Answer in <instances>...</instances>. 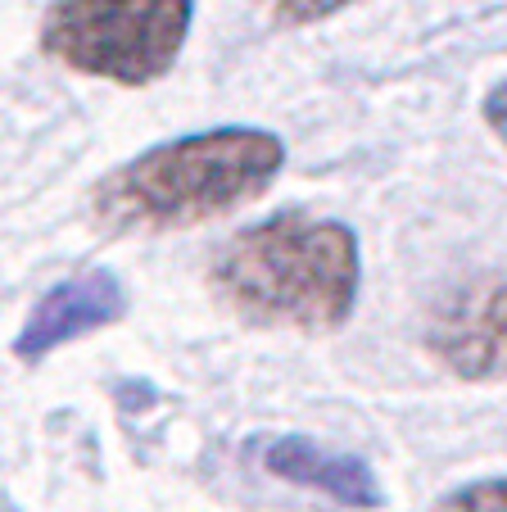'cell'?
I'll return each mask as SVG.
<instances>
[{
  "label": "cell",
  "mask_w": 507,
  "mask_h": 512,
  "mask_svg": "<svg viewBox=\"0 0 507 512\" xmlns=\"http://www.w3.org/2000/svg\"><path fill=\"white\" fill-rule=\"evenodd\" d=\"M218 300L254 327L335 331L358 309L363 254L340 218L281 209L218 250L209 272Z\"/></svg>",
  "instance_id": "6da1fadb"
},
{
  "label": "cell",
  "mask_w": 507,
  "mask_h": 512,
  "mask_svg": "<svg viewBox=\"0 0 507 512\" xmlns=\"http://www.w3.org/2000/svg\"><path fill=\"white\" fill-rule=\"evenodd\" d=\"M286 168V141L268 127H209L150 145L91 195L100 223L118 232L200 227L259 200Z\"/></svg>",
  "instance_id": "7a4b0ae2"
},
{
  "label": "cell",
  "mask_w": 507,
  "mask_h": 512,
  "mask_svg": "<svg viewBox=\"0 0 507 512\" xmlns=\"http://www.w3.org/2000/svg\"><path fill=\"white\" fill-rule=\"evenodd\" d=\"M195 0H55L41 19V50L82 78L150 87L182 59Z\"/></svg>",
  "instance_id": "3957f363"
},
{
  "label": "cell",
  "mask_w": 507,
  "mask_h": 512,
  "mask_svg": "<svg viewBox=\"0 0 507 512\" xmlns=\"http://www.w3.org/2000/svg\"><path fill=\"white\" fill-rule=\"evenodd\" d=\"M426 340L453 377H507V281H476V286L449 295Z\"/></svg>",
  "instance_id": "277c9868"
},
{
  "label": "cell",
  "mask_w": 507,
  "mask_h": 512,
  "mask_svg": "<svg viewBox=\"0 0 507 512\" xmlns=\"http://www.w3.org/2000/svg\"><path fill=\"white\" fill-rule=\"evenodd\" d=\"M123 313H127L123 281L105 268H87L41 295L37 309L23 322L19 340H14V354L23 363H41L55 349H64L68 340H82L91 331H105L114 322H123Z\"/></svg>",
  "instance_id": "5b68a950"
},
{
  "label": "cell",
  "mask_w": 507,
  "mask_h": 512,
  "mask_svg": "<svg viewBox=\"0 0 507 512\" xmlns=\"http://www.w3.org/2000/svg\"><path fill=\"white\" fill-rule=\"evenodd\" d=\"M259 463L268 476L290 485H304V490H317L326 499H335L340 508L354 512H372L381 508V485H376L372 467L354 454H335V449L313 445L308 435H272L259 445Z\"/></svg>",
  "instance_id": "8992f818"
},
{
  "label": "cell",
  "mask_w": 507,
  "mask_h": 512,
  "mask_svg": "<svg viewBox=\"0 0 507 512\" xmlns=\"http://www.w3.org/2000/svg\"><path fill=\"white\" fill-rule=\"evenodd\" d=\"M431 512H507V476L458 485V490L444 494Z\"/></svg>",
  "instance_id": "52a82bcc"
},
{
  "label": "cell",
  "mask_w": 507,
  "mask_h": 512,
  "mask_svg": "<svg viewBox=\"0 0 507 512\" xmlns=\"http://www.w3.org/2000/svg\"><path fill=\"white\" fill-rule=\"evenodd\" d=\"M268 5L286 23H322L331 14H340L345 5H354V0H268Z\"/></svg>",
  "instance_id": "ba28073f"
},
{
  "label": "cell",
  "mask_w": 507,
  "mask_h": 512,
  "mask_svg": "<svg viewBox=\"0 0 507 512\" xmlns=\"http://www.w3.org/2000/svg\"><path fill=\"white\" fill-rule=\"evenodd\" d=\"M480 114H485V127L498 136V141L507 145V78L494 82V87L485 91V100H480Z\"/></svg>",
  "instance_id": "9c48e42d"
}]
</instances>
